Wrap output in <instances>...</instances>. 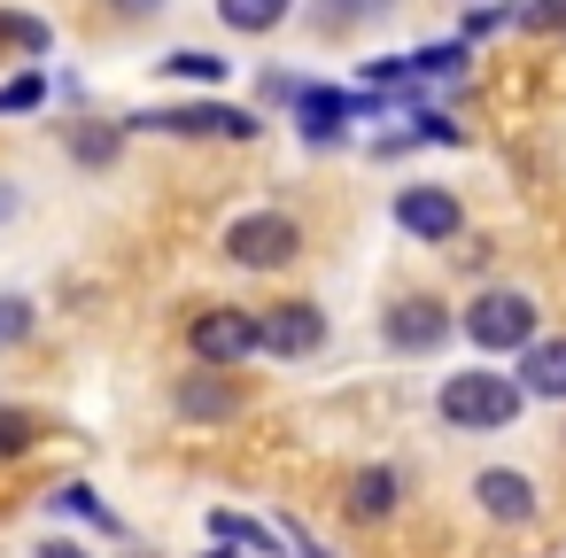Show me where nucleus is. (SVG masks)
I'll return each instance as SVG.
<instances>
[{
	"mask_svg": "<svg viewBox=\"0 0 566 558\" xmlns=\"http://www.w3.org/2000/svg\"><path fill=\"white\" fill-rule=\"evenodd\" d=\"M520 403H527V388H520L512 372H450L442 396H434V411H442L458 434H496V427L520 419Z\"/></svg>",
	"mask_w": 566,
	"mask_h": 558,
	"instance_id": "nucleus-1",
	"label": "nucleus"
},
{
	"mask_svg": "<svg viewBox=\"0 0 566 558\" xmlns=\"http://www.w3.org/2000/svg\"><path fill=\"white\" fill-rule=\"evenodd\" d=\"M125 125L171 133V140H256V133H264V117L241 109V102H171V109H140V117H125Z\"/></svg>",
	"mask_w": 566,
	"mask_h": 558,
	"instance_id": "nucleus-2",
	"label": "nucleus"
},
{
	"mask_svg": "<svg viewBox=\"0 0 566 558\" xmlns=\"http://www.w3.org/2000/svg\"><path fill=\"white\" fill-rule=\"evenodd\" d=\"M226 256H233L241 272H280V264L303 256V225H295L287 210H249V218L226 225Z\"/></svg>",
	"mask_w": 566,
	"mask_h": 558,
	"instance_id": "nucleus-3",
	"label": "nucleus"
},
{
	"mask_svg": "<svg viewBox=\"0 0 566 558\" xmlns=\"http://www.w3.org/2000/svg\"><path fill=\"white\" fill-rule=\"evenodd\" d=\"M465 341L481 349V357H496V349H527L535 341V303L520 295V287H489V295H473L465 303Z\"/></svg>",
	"mask_w": 566,
	"mask_h": 558,
	"instance_id": "nucleus-4",
	"label": "nucleus"
},
{
	"mask_svg": "<svg viewBox=\"0 0 566 558\" xmlns=\"http://www.w3.org/2000/svg\"><path fill=\"white\" fill-rule=\"evenodd\" d=\"M187 349H195V365H241V357H256L264 349V318L256 310H195L187 318Z\"/></svg>",
	"mask_w": 566,
	"mask_h": 558,
	"instance_id": "nucleus-5",
	"label": "nucleus"
},
{
	"mask_svg": "<svg viewBox=\"0 0 566 558\" xmlns=\"http://www.w3.org/2000/svg\"><path fill=\"white\" fill-rule=\"evenodd\" d=\"M373 109H388L380 94H342V86H303L295 94V125H303V140H342V125L349 117H373Z\"/></svg>",
	"mask_w": 566,
	"mask_h": 558,
	"instance_id": "nucleus-6",
	"label": "nucleus"
},
{
	"mask_svg": "<svg viewBox=\"0 0 566 558\" xmlns=\"http://www.w3.org/2000/svg\"><path fill=\"white\" fill-rule=\"evenodd\" d=\"M396 225H403L411 241H458V233H465V210H458L450 187H403V194H396Z\"/></svg>",
	"mask_w": 566,
	"mask_h": 558,
	"instance_id": "nucleus-7",
	"label": "nucleus"
},
{
	"mask_svg": "<svg viewBox=\"0 0 566 558\" xmlns=\"http://www.w3.org/2000/svg\"><path fill=\"white\" fill-rule=\"evenodd\" d=\"M256 318H264V357H311L326 341V310L318 303H272Z\"/></svg>",
	"mask_w": 566,
	"mask_h": 558,
	"instance_id": "nucleus-8",
	"label": "nucleus"
},
{
	"mask_svg": "<svg viewBox=\"0 0 566 558\" xmlns=\"http://www.w3.org/2000/svg\"><path fill=\"white\" fill-rule=\"evenodd\" d=\"M171 411L210 427V419H233V411H241V388H233V372H226V365H202V372H187V380L171 388Z\"/></svg>",
	"mask_w": 566,
	"mask_h": 558,
	"instance_id": "nucleus-9",
	"label": "nucleus"
},
{
	"mask_svg": "<svg viewBox=\"0 0 566 558\" xmlns=\"http://www.w3.org/2000/svg\"><path fill=\"white\" fill-rule=\"evenodd\" d=\"M388 341H396V349H442V341H450V310H442L434 295H403V303L388 310Z\"/></svg>",
	"mask_w": 566,
	"mask_h": 558,
	"instance_id": "nucleus-10",
	"label": "nucleus"
},
{
	"mask_svg": "<svg viewBox=\"0 0 566 558\" xmlns=\"http://www.w3.org/2000/svg\"><path fill=\"white\" fill-rule=\"evenodd\" d=\"M473 496H481V512H489V519H504V527L535 519V481H527V473H512V465H489V473L473 481Z\"/></svg>",
	"mask_w": 566,
	"mask_h": 558,
	"instance_id": "nucleus-11",
	"label": "nucleus"
},
{
	"mask_svg": "<svg viewBox=\"0 0 566 558\" xmlns=\"http://www.w3.org/2000/svg\"><path fill=\"white\" fill-rule=\"evenodd\" d=\"M520 388L543 403H566V334L558 341H527L520 349Z\"/></svg>",
	"mask_w": 566,
	"mask_h": 558,
	"instance_id": "nucleus-12",
	"label": "nucleus"
},
{
	"mask_svg": "<svg viewBox=\"0 0 566 558\" xmlns=\"http://www.w3.org/2000/svg\"><path fill=\"white\" fill-rule=\"evenodd\" d=\"M396 496H403L396 465H365V473L349 481V512H357V519H388V512H396Z\"/></svg>",
	"mask_w": 566,
	"mask_h": 558,
	"instance_id": "nucleus-13",
	"label": "nucleus"
},
{
	"mask_svg": "<svg viewBox=\"0 0 566 558\" xmlns=\"http://www.w3.org/2000/svg\"><path fill=\"white\" fill-rule=\"evenodd\" d=\"M287 9H295V0H218V24H233V32H280Z\"/></svg>",
	"mask_w": 566,
	"mask_h": 558,
	"instance_id": "nucleus-14",
	"label": "nucleus"
},
{
	"mask_svg": "<svg viewBox=\"0 0 566 558\" xmlns=\"http://www.w3.org/2000/svg\"><path fill=\"white\" fill-rule=\"evenodd\" d=\"M48 504H55V512H71V519H86V527H102V535H125V527H117V512H109V504H102L86 481H63Z\"/></svg>",
	"mask_w": 566,
	"mask_h": 558,
	"instance_id": "nucleus-15",
	"label": "nucleus"
},
{
	"mask_svg": "<svg viewBox=\"0 0 566 558\" xmlns=\"http://www.w3.org/2000/svg\"><path fill=\"white\" fill-rule=\"evenodd\" d=\"M210 535H218V543H241V550H256V558H280V535H272V527H256V519L210 512Z\"/></svg>",
	"mask_w": 566,
	"mask_h": 558,
	"instance_id": "nucleus-16",
	"label": "nucleus"
},
{
	"mask_svg": "<svg viewBox=\"0 0 566 558\" xmlns=\"http://www.w3.org/2000/svg\"><path fill=\"white\" fill-rule=\"evenodd\" d=\"M156 71H164V78H187V86H218L233 63H218V55H202V48H179V55H164Z\"/></svg>",
	"mask_w": 566,
	"mask_h": 558,
	"instance_id": "nucleus-17",
	"label": "nucleus"
},
{
	"mask_svg": "<svg viewBox=\"0 0 566 558\" xmlns=\"http://www.w3.org/2000/svg\"><path fill=\"white\" fill-rule=\"evenodd\" d=\"M63 140H71V156H78V164H117V148H125V133H117V125H71Z\"/></svg>",
	"mask_w": 566,
	"mask_h": 558,
	"instance_id": "nucleus-18",
	"label": "nucleus"
},
{
	"mask_svg": "<svg viewBox=\"0 0 566 558\" xmlns=\"http://www.w3.org/2000/svg\"><path fill=\"white\" fill-rule=\"evenodd\" d=\"M0 48H24V55H48V48H55V32H48L40 17H24V9H0Z\"/></svg>",
	"mask_w": 566,
	"mask_h": 558,
	"instance_id": "nucleus-19",
	"label": "nucleus"
},
{
	"mask_svg": "<svg viewBox=\"0 0 566 558\" xmlns=\"http://www.w3.org/2000/svg\"><path fill=\"white\" fill-rule=\"evenodd\" d=\"M48 427L32 419V411H17V403H0V457H24L32 442H40Z\"/></svg>",
	"mask_w": 566,
	"mask_h": 558,
	"instance_id": "nucleus-20",
	"label": "nucleus"
},
{
	"mask_svg": "<svg viewBox=\"0 0 566 558\" xmlns=\"http://www.w3.org/2000/svg\"><path fill=\"white\" fill-rule=\"evenodd\" d=\"M32 326H40L32 295H0V349H17V341H32Z\"/></svg>",
	"mask_w": 566,
	"mask_h": 558,
	"instance_id": "nucleus-21",
	"label": "nucleus"
},
{
	"mask_svg": "<svg viewBox=\"0 0 566 558\" xmlns=\"http://www.w3.org/2000/svg\"><path fill=\"white\" fill-rule=\"evenodd\" d=\"M40 102H48V71H24V78H9V86H0V117L40 109Z\"/></svg>",
	"mask_w": 566,
	"mask_h": 558,
	"instance_id": "nucleus-22",
	"label": "nucleus"
},
{
	"mask_svg": "<svg viewBox=\"0 0 566 558\" xmlns=\"http://www.w3.org/2000/svg\"><path fill=\"white\" fill-rule=\"evenodd\" d=\"M411 63H419V78H458L465 71V48H419Z\"/></svg>",
	"mask_w": 566,
	"mask_h": 558,
	"instance_id": "nucleus-23",
	"label": "nucleus"
},
{
	"mask_svg": "<svg viewBox=\"0 0 566 558\" xmlns=\"http://www.w3.org/2000/svg\"><path fill=\"white\" fill-rule=\"evenodd\" d=\"M527 32H566V0H535V9H520Z\"/></svg>",
	"mask_w": 566,
	"mask_h": 558,
	"instance_id": "nucleus-24",
	"label": "nucleus"
},
{
	"mask_svg": "<svg viewBox=\"0 0 566 558\" xmlns=\"http://www.w3.org/2000/svg\"><path fill=\"white\" fill-rule=\"evenodd\" d=\"M388 0H342V9H326V24H342V17H380Z\"/></svg>",
	"mask_w": 566,
	"mask_h": 558,
	"instance_id": "nucleus-25",
	"label": "nucleus"
},
{
	"mask_svg": "<svg viewBox=\"0 0 566 558\" xmlns=\"http://www.w3.org/2000/svg\"><path fill=\"white\" fill-rule=\"evenodd\" d=\"M419 140H458V125H450V117H434V109H427V117H419Z\"/></svg>",
	"mask_w": 566,
	"mask_h": 558,
	"instance_id": "nucleus-26",
	"label": "nucleus"
},
{
	"mask_svg": "<svg viewBox=\"0 0 566 558\" xmlns=\"http://www.w3.org/2000/svg\"><path fill=\"white\" fill-rule=\"evenodd\" d=\"M40 558H86V550H78V543H63V535H48V543H40Z\"/></svg>",
	"mask_w": 566,
	"mask_h": 558,
	"instance_id": "nucleus-27",
	"label": "nucleus"
},
{
	"mask_svg": "<svg viewBox=\"0 0 566 558\" xmlns=\"http://www.w3.org/2000/svg\"><path fill=\"white\" fill-rule=\"evenodd\" d=\"M117 9H125V17H156V9H164V0H117Z\"/></svg>",
	"mask_w": 566,
	"mask_h": 558,
	"instance_id": "nucleus-28",
	"label": "nucleus"
},
{
	"mask_svg": "<svg viewBox=\"0 0 566 558\" xmlns=\"http://www.w3.org/2000/svg\"><path fill=\"white\" fill-rule=\"evenodd\" d=\"M202 558H233V550H202Z\"/></svg>",
	"mask_w": 566,
	"mask_h": 558,
	"instance_id": "nucleus-29",
	"label": "nucleus"
},
{
	"mask_svg": "<svg viewBox=\"0 0 566 558\" xmlns=\"http://www.w3.org/2000/svg\"><path fill=\"white\" fill-rule=\"evenodd\" d=\"M0 218H9V194H0Z\"/></svg>",
	"mask_w": 566,
	"mask_h": 558,
	"instance_id": "nucleus-30",
	"label": "nucleus"
}]
</instances>
